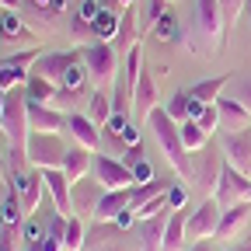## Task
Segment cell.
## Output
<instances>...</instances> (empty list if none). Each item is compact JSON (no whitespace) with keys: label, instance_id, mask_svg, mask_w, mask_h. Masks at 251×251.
Returning <instances> with one entry per match:
<instances>
[{"label":"cell","instance_id":"1","mask_svg":"<svg viewBox=\"0 0 251 251\" xmlns=\"http://www.w3.org/2000/svg\"><path fill=\"white\" fill-rule=\"evenodd\" d=\"M147 126H150V133L157 140V147H161V153L168 157V164L178 171V178L185 181H192L196 178V164H192V157H188L185 143H181V129H178V122L157 105L150 115H147Z\"/></svg>","mask_w":251,"mask_h":251},{"label":"cell","instance_id":"2","mask_svg":"<svg viewBox=\"0 0 251 251\" xmlns=\"http://www.w3.org/2000/svg\"><path fill=\"white\" fill-rule=\"evenodd\" d=\"M67 150H70V147L63 143L59 133H35V129H31L28 147H25V157H28L31 168L46 171V168H63V161H67Z\"/></svg>","mask_w":251,"mask_h":251},{"label":"cell","instance_id":"3","mask_svg":"<svg viewBox=\"0 0 251 251\" xmlns=\"http://www.w3.org/2000/svg\"><path fill=\"white\" fill-rule=\"evenodd\" d=\"M80 59H84V67H87V77L94 80V87H105L115 70H119V52L112 42H87L80 46Z\"/></svg>","mask_w":251,"mask_h":251},{"label":"cell","instance_id":"4","mask_svg":"<svg viewBox=\"0 0 251 251\" xmlns=\"http://www.w3.org/2000/svg\"><path fill=\"white\" fill-rule=\"evenodd\" d=\"M196 35L202 42H213V49L224 46L227 21H224V7H220V0H196Z\"/></svg>","mask_w":251,"mask_h":251},{"label":"cell","instance_id":"5","mask_svg":"<svg viewBox=\"0 0 251 251\" xmlns=\"http://www.w3.org/2000/svg\"><path fill=\"white\" fill-rule=\"evenodd\" d=\"M220 216H224V206H220L213 196H206L192 213H188V241H209V237H216V227H220Z\"/></svg>","mask_w":251,"mask_h":251},{"label":"cell","instance_id":"6","mask_svg":"<svg viewBox=\"0 0 251 251\" xmlns=\"http://www.w3.org/2000/svg\"><path fill=\"white\" fill-rule=\"evenodd\" d=\"M248 192H251V178H248L244 171H237L234 164H224V171H220V181H216V192H213V199L227 209V206L244 202V199H248Z\"/></svg>","mask_w":251,"mask_h":251},{"label":"cell","instance_id":"7","mask_svg":"<svg viewBox=\"0 0 251 251\" xmlns=\"http://www.w3.org/2000/svg\"><path fill=\"white\" fill-rule=\"evenodd\" d=\"M35 59H39V49L35 46H25L18 52H11L4 63H0V87L11 91L18 84H25L31 77V67H35Z\"/></svg>","mask_w":251,"mask_h":251},{"label":"cell","instance_id":"8","mask_svg":"<svg viewBox=\"0 0 251 251\" xmlns=\"http://www.w3.org/2000/svg\"><path fill=\"white\" fill-rule=\"evenodd\" d=\"M80 63V49H70V52H42L39 59H35V67H31V74H39V77H46V80H52V84H67V74Z\"/></svg>","mask_w":251,"mask_h":251},{"label":"cell","instance_id":"9","mask_svg":"<svg viewBox=\"0 0 251 251\" xmlns=\"http://www.w3.org/2000/svg\"><path fill=\"white\" fill-rule=\"evenodd\" d=\"M91 171H94V178H98L108 192H112V188H133V185H136L133 168L122 164V161H115V157H108V153H94Z\"/></svg>","mask_w":251,"mask_h":251},{"label":"cell","instance_id":"10","mask_svg":"<svg viewBox=\"0 0 251 251\" xmlns=\"http://www.w3.org/2000/svg\"><path fill=\"white\" fill-rule=\"evenodd\" d=\"M220 150H224V161H227V164H234L237 171H244V175L251 178V126H248V129L224 133Z\"/></svg>","mask_w":251,"mask_h":251},{"label":"cell","instance_id":"11","mask_svg":"<svg viewBox=\"0 0 251 251\" xmlns=\"http://www.w3.org/2000/svg\"><path fill=\"white\" fill-rule=\"evenodd\" d=\"M108 192V188L98 181V178H80V181H74L70 185V199H74V213L77 216H91L94 220V209H98V202H101V196Z\"/></svg>","mask_w":251,"mask_h":251},{"label":"cell","instance_id":"12","mask_svg":"<svg viewBox=\"0 0 251 251\" xmlns=\"http://www.w3.org/2000/svg\"><path fill=\"white\" fill-rule=\"evenodd\" d=\"M42 178H46V192H49L56 213L74 216V199H70V178H67V171H63V168H46Z\"/></svg>","mask_w":251,"mask_h":251},{"label":"cell","instance_id":"13","mask_svg":"<svg viewBox=\"0 0 251 251\" xmlns=\"http://www.w3.org/2000/svg\"><path fill=\"white\" fill-rule=\"evenodd\" d=\"M171 213H175V209H161V213H153V216L140 220V227H136L140 251H161V248H164V227H168Z\"/></svg>","mask_w":251,"mask_h":251},{"label":"cell","instance_id":"14","mask_svg":"<svg viewBox=\"0 0 251 251\" xmlns=\"http://www.w3.org/2000/svg\"><path fill=\"white\" fill-rule=\"evenodd\" d=\"M224 164H227V161H224V150H220V147H206L202 164L196 168V178H192L206 196L216 192V181H220V171H224Z\"/></svg>","mask_w":251,"mask_h":251},{"label":"cell","instance_id":"15","mask_svg":"<svg viewBox=\"0 0 251 251\" xmlns=\"http://www.w3.org/2000/svg\"><path fill=\"white\" fill-rule=\"evenodd\" d=\"M74 140H77V147H84V150H98L101 147V133H98V126H94V119L91 115H80V112H67V126H63Z\"/></svg>","mask_w":251,"mask_h":251},{"label":"cell","instance_id":"16","mask_svg":"<svg viewBox=\"0 0 251 251\" xmlns=\"http://www.w3.org/2000/svg\"><path fill=\"white\" fill-rule=\"evenodd\" d=\"M28 126L35 133H59L67 126V112H59L52 105H39V101H28Z\"/></svg>","mask_w":251,"mask_h":251},{"label":"cell","instance_id":"17","mask_svg":"<svg viewBox=\"0 0 251 251\" xmlns=\"http://www.w3.org/2000/svg\"><path fill=\"white\" fill-rule=\"evenodd\" d=\"M153 108H157V80H153L150 70H143L140 80H136V87H133V112H136L140 122H147V115Z\"/></svg>","mask_w":251,"mask_h":251},{"label":"cell","instance_id":"18","mask_svg":"<svg viewBox=\"0 0 251 251\" xmlns=\"http://www.w3.org/2000/svg\"><path fill=\"white\" fill-rule=\"evenodd\" d=\"M248 216H251V199H244L237 206H227L224 216H220V227H216V241H234L241 234V227L248 224Z\"/></svg>","mask_w":251,"mask_h":251},{"label":"cell","instance_id":"19","mask_svg":"<svg viewBox=\"0 0 251 251\" xmlns=\"http://www.w3.org/2000/svg\"><path fill=\"white\" fill-rule=\"evenodd\" d=\"M216 108H220V126H227V133H234V129H248L251 126V112L237 101V98H220L216 101Z\"/></svg>","mask_w":251,"mask_h":251},{"label":"cell","instance_id":"20","mask_svg":"<svg viewBox=\"0 0 251 251\" xmlns=\"http://www.w3.org/2000/svg\"><path fill=\"white\" fill-rule=\"evenodd\" d=\"M136 42H140V25H136V11H133V7H122V21H119V31H115L112 46H115V52L129 56V49H133Z\"/></svg>","mask_w":251,"mask_h":251},{"label":"cell","instance_id":"21","mask_svg":"<svg viewBox=\"0 0 251 251\" xmlns=\"http://www.w3.org/2000/svg\"><path fill=\"white\" fill-rule=\"evenodd\" d=\"M129 199H133V188H112V192H105L98 209H94V220H115L122 209H129Z\"/></svg>","mask_w":251,"mask_h":251},{"label":"cell","instance_id":"22","mask_svg":"<svg viewBox=\"0 0 251 251\" xmlns=\"http://www.w3.org/2000/svg\"><path fill=\"white\" fill-rule=\"evenodd\" d=\"M188 209H175L171 220H168V227H164V248L161 251H181L185 241H188Z\"/></svg>","mask_w":251,"mask_h":251},{"label":"cell","instance_id":"23","mask_svg":"<svg viewBox=\"0 0 251 251\" xmlns=\"http://www.w3.org/2000/svg\"><path fill=\"white\" fill-rule=\"evenodd\" d=\"M230 80L234 77H206V80L188 87V98H196L202 105H216L220 98H224V87H230Z\"/></svg>","mask_w":251,"mask_h":251},{"label":"cell","instance_id":"24","mask_svg":"<svg viewBox=\"0 0 251 251\" xmlns=\"http://www.w3.org/2000/svg\"><path fill=\"white\" fill-rule=\"evenodd\" d=\"M175 185V178H153V181H143V185H133V199H129V209L136 213V209H143L150 199H157V196H164L168 188Z\"/></svg>","mask_w":251,"mask_h":251},{"label":"cell","instance_id":"25","mask_svg":"<svg viewBox=\"0 0 251 251\" xmlns=\"http://www.w3.org/2000/svg\"><path fill=\"white\" fill-rule=\"evenodd\" d=\"M91 164H94V153H91V150H84V147H70V150H67V161H63V171H67L70 185L80 181V178H87Z\"/></svg>","mask_w":251,"mask_h":251},{"label":"cell","instance_id":"26","mask_svg":"<svg viewBox=\"0 0 251 251\" xmlns=\"http://www.w3.org/2000/svg\"><path fill=\"white\" fill-rule=\"evenodd\" d=\"M56 91H59V84H52V80H46V77H39V74H31V77L25 80V94H28V101L52 105V101H56Z\"/></svg>","mask_w":251,"mask_h":251},{"label":"cell","instance_id":"27","mask_svg":"<svg viewBox=\"0 0 251 251\" xmlns=\"http://www.w3.org/2000/svg\"><path fill=\"white\" fill-rule=\"evenodd\" d=\"M0 35L11 39V42H35V35L25 28L18 11H4V14H0Z\"/></svg>","mask_w":251,"mask_h":251},{"label":"cell","instance_id":"28","mask_svg":"<svg viewBox=\"0 0 251 251\" xmlns=\"http://www.w3.org/2000/svg\"><path fill=\"white\" fill-rule=\"evenodd\" d=\"M119 237H122V227H115L112 220H94V227L87 230V248H105V244H115Z\"/></svg>","mask_w":251,"mask_h":251},{"label":"cell","instance_id":"29","mask_svg":"<svg viewBox=\"0 0 251 251\" xmlns=\"http://www.w3.org/2000/svg\"><path fill=\"white\" fill-rule=\"evenodd\" d=\"M178 129H181V143H185V150H188V153H199V150H206V147H209V136L199 129V122H196V119L181 122Z\"/></svg>","mask_w":251,"mask_h":251},{"label":"cell","instance_id":"30","mask_svg":"<svg viewBox=\"0 0 251 251\" xmlns=\"http://www.w3.org/2000/svg\"><path fill=\"white\" fill-rule=\"evenodd\" d=\"M63 248H67V251H84L87 248V227H84V220L77 213L67 220V237H63Z\"/></svg>","mask_w":251,"mask_h":251},{"label":"cell","instance_id":"31","mask_svg":"<svg viewBox=\"0 0 251 251\" xmlns=\"http://www.w3.org/2000/svg\"><path fill=\"white\" fill-rule=\"evenodd\" d=\"M0 220H4V227H25V220H28L14 188H11V196L4 199V206H0Z\"/></svg>","mask_w":251,"mask_h":251},{"label":"cell","instance_id":"32","mask_svg":"<svg viewBox=\"0 0 251 251\" xmlns=\"http://www.w3.org/2000/svg\"><path fill=\"white\" fill-rule=\"evenodd\" d=\"M91 119H94V126H108V119H112V98L101 91V87H94V94H91Z\"/></svg>","mask_w":251,"mask_h":251},{"label":"cell","instance_id":"33","mask_svg":"<svg viewBox=\"0 0 251 251\" xmlns=\"http://www.w3.org/2000/svg\"><path fill=\"white\" fill-rule=\"evenodd\" d=\"M164 112L181 126V122H188V91H175L171 98H168V105H164Z\"/></svg>","mask_w":251,"mask_h":251},{"label":"cell","instance_id":"34","mask_svg":"<svg viewBox=\"0 0 251 251\" xmlns=\"http://www.w3.org/2000/svg\"><path fill=\"white\" fill-rule=\"evenodd\" d=\"M230 98H237L248 112H251V74H241L230 80Z\"/></svg>","mask_w":251,"mask_h":251},{"label":"cell","instance_id":"35","mask_svg":"<svg viewBox=\"0 0 251 251\" xmlns=\"http://www.w3.org/2000/svg\"><path fill=\"white\" fill-rule=\"evenodd\" d=\"M196 122H199V129H202L206 136H213V133L220 129V108H216V105H206L202 115H199Z\"/></svg>","mask_w":251,"mask_h":251},{"label":"cell","instance_id":"36","mask_svg":"<svg viewBox=\"0 0 251 251\" xmlns=\"http://www.w3.org/2000/svg\"><path fill=\"white\" fill-rule=\"evenodd\" d=\"M164 14H168V0H147V7H143V21H147V28H153Z\"/></svg>","mask_w":251,"mask_h":251},{"label":"cell","instance_id":"37","mask_svg":"<svg viewBox=\"0 0 251 251\" xmlns=\"http://www.w3.org/2000/svg\"><path fill=\"white\" fill-rule=\"evenodd\" d=\"M185 202H188V192H185V185H171L168 188V209H185Z\"/></svg>","mask_w":251,"mask_h":251},{"label":"cell","instance_id":"38","mask_svg":"<svg viewBox=\"0 0 251 251\" xmlns=\"http://www.w3.org/2000/svg\"><path fill=\"white\" fill-rule=\"evenodd\" d=\"M21 237H25L28 244H39V241L46 237V230H42V227L35 224V220H31V216H28V220H25V227H21Z\"/></svg>","mask_w":251,"mask_h":251},{"label":"cell","instance_id":"39","mask_svg":"<svg viewBox=\"0 0 251 251\" xmlns=\"http://www.w3.org/2000/svg\"><path fill=\"white\" fill-rule=\"evenodd\" d=\"M133 178H136V185H143V181H153V168H150V161H147V157L133 164Z\"/></svg>","mask_w":251,"mask_h":251},{"label":"cell","instance_id":"40","mask_svg":"<svg viewBox=\"0 0 251 251\" xmlns=\"http://www.w3.org/2000/svg\"><path fill=\"white\" fill-rule=\"evenodd\" d=\"M133 220H136V213H133V209H122V213H119V216H115V220H112V224H115V227H122V230H126V227H129V224H133Z\"/></svg>","mask_w":251,"mask_h":251},{"label":"cell","instance_id":"41","mask_svg":"<svg viewBox=\"0 0 251 251\" xmlns=\"http://www.w3.org/2000/svg\"><path fill=\"white\" fill-rule=\"evenodd\" d=\"M153 28H157V35H171V31H175V21H171V14H164V18L157 21Z\"/></svg>","mask_w":251,"mask_h":251},{"label":"cell","instance_id":"42","mask_svg":"<svg viewBox=\"0 0 251 251\" xmlns=\"http://www.w3.org/2000/svg\"><path fill=\"white\" fill-rule=\"evenodd\" d=\"M122 140H126V143H133V147H140V133H136V126H129V129L122 133Z\"/></svg>","mask_w":251,"mask_h":251},{"label":"cell","instance_id":"43","mask_svg":"<svg viewBox=\"0 0 251 251\" xmlns=\"http://www.w3.org/2000/svg\"><path fill=\"white\" fill-rule=\"evenodd\" d=\"M87 251H133V248H126L122 241H115V244H105V248H87Z\"/></svg>","mask_w":251,"mask_h":251},{"label":"cell","instance_id":"44","mask_svg":"<svg viewBox=\"0 0 251 251\" xmlns=\"http://www.w3.org/2000/svg\"><path fill=\"white\" fill-rule=\"evenodd\" d=\"M21 4H25V0H0V7H4V11H21Z\"/></svg>","mask_w":251,"mask_h":251},{"label":"cell","instance_id":"45","mask_svg":"<svg viewBox=\"0 0 251 251\" xmlns=\"http://www.w3.org/2000/svg\"><path fill=\"white\" fill-rule=\"evenodd\" d=\"M7 196H11V185H7V178H0V206H4Z\"/></svg>","mask_w":251,"mask_h":251},{"label":"cell","instance_id":"46","mask_svg":"<svg viewBox=\"0 0 251 251\" xmlns=\"http://www.w3.org/2000/svg\"><path fill=\"white\" fill-rule=\"evenodd\" d=\"M185 251H213V248H209V241H196L192 248H185Z\"/></svg>","mask_w":251,"mask_h":251},{"label":"cell","instance_id":"47","mask_svg":"<svg viewBox=\"0 0 251 251\" xmlns=\"http://www.w3.org/2000/svg\"><path fill=\"white\" fill-rule=\"evenodd\" d=\"M7 175H11V164L4 161V157H0V178H7Z\"/></svg>","mask_w":251,"mask_h":251},{"label":"cell","instance_id":"48","mask_svg":"<svg viewBox=\"0 0 251 251\" xmlns=\"http://www.w3.org/2000/svg\"><path fill=\"white\" fill-rule=\"evenodd\" d=\"M234 251H251V237H244V241H241V244H237Z\"/></svg>","mask_w":251,"mask_h":251},{"label":"cell","instance_id":"49","mask_svg":"<svg viewBox=\"0 0 251 251\" xmlns=\"http://www.w3.org/2000/svg\"><path fill=\"white\" fill-rule=\"evenodd\" d=\"M25 251H42V244H28V248H25Z\"/></svg>","mask_w":251,"mask_h":251},{"label":"cell","instance_id":"50","mask_svg":"<svg viewBox=\"0 0 251 251\" xmlns=\"http://www.w3.org/2000/svg\"><path fill=\"white\" fill-rule=\"evenodd\" d=\"M0 234H4V220H0Z\"/></svg>","mask_w":251,"mask_h":251},{"label":"cell","instance_id":"51","mask_svg":"<svg viewBox=\"0 0 251 251\" xmlns=\"http://www.w3.org/2000/svg\"><path fill=\"white\" fill-rule=\"evenodd\" d=\"M248 21H251V11H248Z\"/></svg>","mask_w":251,"mask_h":251},{"label":"cell","instance_id":"52","mask_svg":"<svg viewBox=\"0 0 251 251\" xmlns=\"http://www.w3.org/2000/svg\"><path fill=\"white\" fill-rule=\"evenodd\" d=\"M0 42H4V35H0Z\"/></svg>","mask_w":251,"mask_h":251},{"label":"cell","instance_id":"53","mask_svg":"<svg viewBox=\"0 0 251 251\" xmlns=\"http://www.w3.org/2000/svg\"><path fill=\"white\" fill-rule=\"evenodd\" d=\"M248 199H251V192H248Z\"/></svg>","mask_w":251,"mask_h":251}]
</instances>
